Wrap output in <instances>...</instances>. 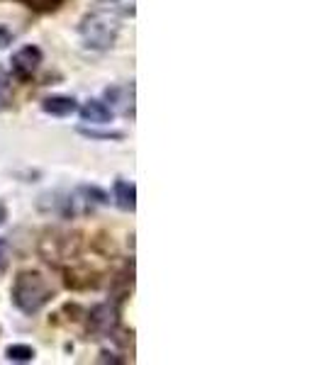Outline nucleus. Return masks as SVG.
<instances>
[{
	"label": "nucleus",
	"instance_id": "f257e3e1",
	"mask_svg": "<svg viewBox=\"0 0 324 365\" xmlns=\"http://www.w3.org/2000/svg\"><path fill=\"white\" fill-rule=\"evenodd\" d=\"M79 32L88 49H96V51L110 49L115 44L117 34H120V15L98 3V8L83 17Z\"/></svg>",
	"mask_w": 324,
	"mask_h": 365
},
{
	"label": "nucleus",
	"instance_id": "f03ea898",
	"mask_svg": "<svg viewBox=\"0 0 324 365\" xmlns=\"http://www.w3.org/2000/svg\"><path fill=\"white\" fill-rule=\"evenodd\" d=\"M51 297H54V290L49 280L37 270H25L13 282V302L25 314H37Z\"/></svg>",
	"mask_w": 324,
	"mask_h": 365
},
{
	"label": "nucleus",
	"instance_id": "7ed1b4c3",
	"mask_svg": "<svg viewBox=\"0 0 324 365\" xmlns=\"http://www.w3.org/2000/svg\"><path fill=\"white\" fill-rule=\"evenodd\" d=\"M39 63H42V49L34 44L22 46L13 56V73L20 81H27V78H32V73L39 68Z\"/></svg>",
	"mask_w": 324,
	"mask_h": 365
},
{
	"label": "nucleus",
	"instance_id": "20e7f679",
	"mask_svg": "<svg viewBox=\"0 0 324 365\" xmlns=\"http://www.w3.org/2000/svg\"><path fill=\"white\" fill-rule=\"evenodd\" d=\"M79 113L81 120L91 122V125H110L113 122V110L103 100H88L83 108H79Z\"/></svg>",
	"mask_w": 324,
	"mask_h": 365
},
{
	"label": "nucleus",
	"instance_id": "39448f33",
	"mask_svg": "<svg viewBox=\"0 0 324 365\" xmlns=\"http://www.w3.org/2000/svg\"><path fill=\"white\" fill-rule=\"evenodd\" d=\"M42 110L51 117H69V115L79 113V103H76L74 98H66V96H54V98L44 100Z\"/></svg>",
	"mask_w": 324,
	"mask_h": 365
},
{
	"label": "nucleus",
	"instance_id": "423d86ee",
	"mask_svg": "<svg viewBox=\"0 0 324 365\" xmlns=\"http://www.w3.org/2000/svg\"><path fill=\"white\" fill-rule=\"evenodd\" d=\"M113 195H115V202H117V207H120V210L134 212V207H137V187H134V182L115 180Z\"/></svg>",
	"mask_w": 324,
	"mask_h": 365
},
{
	"label": "nucleus",
	"instance_id": "0eeeda50",
	"mask_svg": "<svg viewBox=\"0 0 324 365\" xmlns=\"http://www.w3.org/2000/svg\"><path fill=\"white\" fill-rule=\"evenodd\" d=\"M5 356L10 358V361H17V363H27L34 358V349L27 344H13L8 346V351H5Z\"/></svg>",
	"mask_w": 324,
	"mask_h": 365
},
{
	"label": "nucleus",
	"instance_id": "6e6552de",
	"mask_svg": "<svg viewBox=\"0 0 324 365\" xmlns=\"http://www.w3.org/2000/svg\"><path fill=\"white\" fill-rule=\"evenodd\" d=\"M100 5L115 10L117 15H132L134 13V0H100Z\"/></svg>",
	"mask_w": 324,
	"mask_h": 365
},
{
	"label": "nucleus",
	"instance_id": "1a4fd4ad",
	"mask_svg": "<svg viewBox=\"0 0 324 365\" xmlns=\"http://www.w3.org/2000/svg\"><path fill=\"white\" fill-rule=\"evenodd\" d=\"M20 3H25L27 8H32V10L49 13V10H56L59 5H61V0H20Z\"/></svg>",
	"mask_w": 324,
	"mask_h": 365
},
{
	"label": "nucleus",
	"instance_id": "9d476101",
	"mask_svg": "<svg viewBox=\"0 0 324 365\" xmlns=\"http://www.w3.org/2000/svg\"><path fill=\"white\" fill-rule=\"evenodd\" d=\"M8 91H10V76L0 68V103H5V100H8Z\"/></svg>",
	"mask_w": 324,
	"mask_h": 365
},
{
	"label": "nucleus",
	"instance_id": "9b49d317",
	"mask_svg": "<svg viewBox=\"0 0 324 365\" xmlns=\"http://www.w3.org/2000/svg\"><path fill=\"white\" fill-rule=\"evenodd\" d=\"M8 44H13V32L5 25H0V49H5Z\"/></svg>",
	"mask_w": 324,
	"mask_h": 365
},
{
	"label": "nucleus",
	"instance_id": "f8f14e48",
	"mask_svg": "<svg viewBox=\"0 0 324 365\" xmlns=\"http://www.w3.org/2000/svg\"><path fill=\"white\" fill-rule=\"evenodd\" d=\"M5 246H8V244H5V241L0 239V263H3V258H5Z\"/></svg>",
	"mask_w": 324,
	"mask_h": 365
},
{
	"label": "nucleus",
	"instance_id": "ddd939ff",
	"mask_svg": "<svg viewBox=\"0 0 324 365\" xmlns=\"http://www.w3.org/2000/svg\"><path fill=\"white\" fill-rule=\"evenodd\" d=\"M3 220H5V207L0 205V225H3Z\"/></svg>",
	"mask_w": 324,
	"mask_h": 365
}]
</instances>
